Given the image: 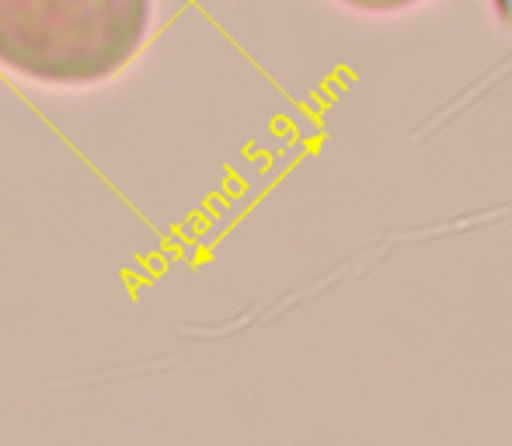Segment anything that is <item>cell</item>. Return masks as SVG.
Here are the masks:
<instances>
[{
  "label": "cell",
  "instance_id": "obj_2",
  "mask_svg": "<svg viewBox=\"0 0 512 446\" xmlns=\"http://www.w3.org/2000/svg\"><path fill=\"white\" fill-rule=\"evenodd\" d=\"M338 7L356 14H373V18H384V14H405L411 7L425 4V0H335Z\"/></svg>",
  "mask_w": 512,
  "mask_h": 446
},
{
  "label": "cell",
  "instance_id": "obj_1",
  "mask_svg": "<svg viewBox=\"0 0 512 446\" xmlns=\"http://www.w3.org/2000/svg\"><path fill=\"white\" fill-rule=\"evenodd\" d=\"M157 0H0V70L35 88L84 91L147 49Z\"/></svg>",
  "mask_w": 512,
  "mask_h": 446
}]
</instances>
